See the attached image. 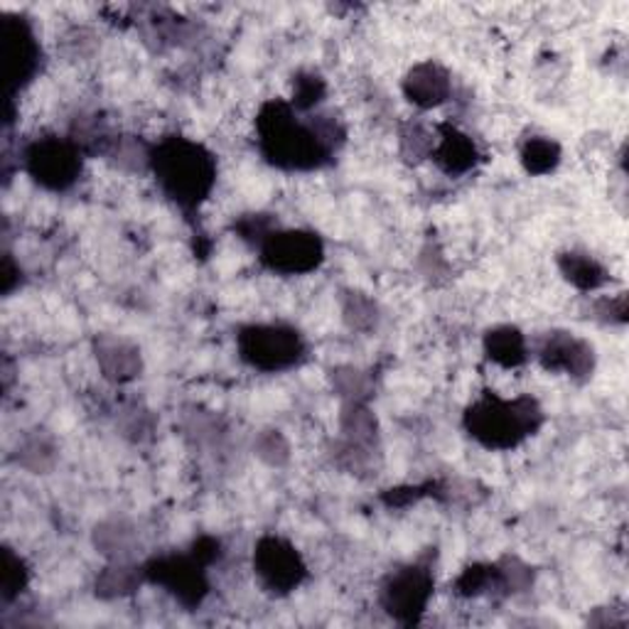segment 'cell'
Wrapping results in <instances>:
<instances>
[{
  "label": "cell",
  "instance_id": "cell-28",
  "mask_svg": "<svg viewBox=\"0 0 629 629\" xmlns=\"http://www.w3.org/2000/svg\"><path fill=\"white\" fill-rule=\"evenodd\" d=\"M254 452L268 468H285L288 460H291V442H288L281 430L266 428L256 433Z\"/></svg>",
  "mask_w": 629,
  "mask_h": 629
},
{
  "label": "cell",
  "instance_id": "cell-6",
  "mask_svg": "<svg viewBox=\"0 0 629 629\" xmlns=\"http://www.w3.org/2000/svg\"><path fill=\"white\" fill-rule=\"evenodd\" d=\"M85 153L71 138L45 136L27 143L23 150V170L40 188L49 192H67L77 184L81 175Z\"/></svg>",
  "mask_w": 629,
  "mask_h": 629
},
{
  "label": "cell",
  "instance_id": "cell-24",
  "mask_svg": "<svg viewBox=\"0 0 629 629\" xmlns=\"http://www.w3.org/2000/svg\"><path fill=\"white\" fill-rule=\"evenodd\" d=\"M30 583V571L23 555L15 553L10 546H3V561H0V600L5 605L15 603L25 593Z\"/></svg>",
  "mask_w": 629,
  "mask_h": 629
},
{
  "label": "cell",
  "instance_id": "cell-12",
  "mask_svg": "<svg viewBox=\"0 0 629 629\" xmlns=\"http://www.w3.org/2000/svg\"><path fill=\"white\" fill-rule=\"evenodd\" d=\"M94 357L101 377L111 384L123 386L143 374V355L136 342L119 335H99L94 339Z\"/></svg>",
  "mask_w": 629,
  "mask_h": 629
},
{
  "label": "cell",
  "instance_id": "cell-18",
  "mask_svg": "<svg viewBox=\"0 0 629 629\" xmlns=\"http://www.w3.org/2000/svg\"><path fill=\"white\" fill-rule=\"evenodd\" d=\"M15 460L20 468L33 474H45L53 470L57 462V442L53 433H47L45 428L27 430L18 442Z\"/></svg>",
  "mask_w": 629,
  "mask_h": 629
},
{
  "label": "cell",
  "instance_id": "cell-16",
  "mask_svg": "<svg viewBox=\"0 0 629 629\" xmlns=\"http://www.w3.org/2000/svg\"><path fill=\"white\" fill-rule=\"evenodd\" d=\"M559 271L565 281L583 293L600 291V288L610 283L607 268L595 256L583 251H563L559 256Z\"/></svg>",
  "mask_w": 629,
  "mask_h": 629
},
{
  "label": "cell",
  "instance_id": "cell-25",
  "mask_svg": "<svg viewBox=\"0 0 629 629\" xmlns=\"http://www.w3.org/2000/svg\"><path fill=\"white\" fill-rule=\"evenodd\" d=\"M333 389L335 394L345 401V404H367L374 394V384H371V377L362 369L355 367H337L333 369Z\"/></svg>",
  "mask_w": 629,
  "mask_h": 629
},
{
  "label": "cell",
  "instance_id": "cell-14",
  "mask_svg": "<svg viewBox=\"0 0 629 629\" xmlns=\"http://www.w3.org/2000/svg\"><path fill=\"white\" fill-rule=\"evenodd\" d=\"M430 158L450 178H460V175H468L478 165L480 150L468 133L450 126V123H442V126H438V141L433 143Z\"/></svg>",
  "mask_w": 629,
  "mask_h": 629
},
{
  "label": "cell",
  "instance_id": "cell-4",
  "mask_svg": "<svg viewBox=\"0 0 629 629\" xmlns=\"http://www.w3.org/2000/svg\"><path fill=\"white\" fill-rule=\"evenodd\" d=\"M236 349L244 364L263 374H278L297 367L305 359V339L291 325L259 323L246 325L236 335Z\"/></svg>",
  "mask_w": 629,
  "mask_h": 629
},
{
  "label": "cell",
  "instance_id": "cell-21",
  "mask_svg": "<svg viewBox=\"0 0 629 629\" xmlns=\"http://www.w3.org/2000/svg\"><path fill=\"white\" fill-rule=\"evenodd\" d=\"M94 546L109 561H133L131 555L136 549V531L126 521H106L97 526Z\"/></svg>",
  "mask_w": 629,
  "mask_h": 629
},
{
  "label": "cell",
  "instance_id": "cell-32",
  "mask_svg": "<svg viewBox=\"0 0 629 629\" xmlns=\"http://www.w3.org/2000/svg\"><path fill=\"white\" fill-rule=\"evenodd\" d=\"M433 143H436V138H430V133L423 131L418 123H411V126L401 133V146H404L406 156H414V160L430 156Z\"/></svg>",
  "mask_w": 629,
  "mask_h": 629
},
{
  "label": "cell",
  "instance_id": "cell-35",
  "mask_svg": "<svg viewBox=\"0 0 629 629\" xmlns=\"http://www.w3.org/2000/svg\"><path fill=\"white\" fill-rule=\"evenodd\" d=\"M0 288H3V295H10L15 291V288L20 285V281H23V273H20V266L13 261V256L5 254L3 256V268H0Z\"/></svg>",
  "mask_w": 629,
  "mask_h": 629
},
{
  "label": "cell",
  "instance_id": "cell-31",
  "mask_svg": "<svg viewBox=\"0 0 629 629\" xmlns=\"http://www.w3.org/2000/svg\"><path fill=\"white\" fill-rule=\"evenodd\" d=\"M121 418H128L131 423H123V433L126 436H131L133 440H146L150 438V433H153V416H150V411L148 408H143L141 404H133V406H126V408H121Z\"/></svg>",
  "mask_w": 629,
  "mask_h": 629
},
{
  "label": "cell",
  "instance_id": "cell-7",
  "mask_svg": "<svg viewBox=\"0 0 629 629\" xmlns=\"http://www.w3.org/2000/svg\"><path fill=\"white\" fill-rule=\"evenodd\" d=\"M146 583L162 587L184 610H198L210 595L207 565L188 553H160L143 563Z\"/></svg>",
  "mask_w": 629,
  "mask_h": 629
},
{
  "label": "cell",
  "instance_id": "cell-10",
  "mask_svg": "<svg viewBox=\"0 0 629 629\" xmlns=\"http://www.w3.org/2000/svg\"><path fill=\"white\" fill-rule=\"evenodd\" d=\"M0 49H3L8 99L13 101L18 91H23L37 77L40 61H43V49L27 18L5 15L0 20Z\"/></svg>",
  "mask_w": 629,
  "mask_h": 629
},
{
  "label": "cell",
  "instance_id": "cell-5",
  "mask_svg": "<svg viewBox=\"0 0 629 629\" xmlns=\"http://www.w3.org/2000/svg\"><path fill=\"white\" fill-rule=\"evenodd\" d=\"M433 587H436V581H433V569L428 563L416 561L398 565L381 583L379 605L398 625H418L423 613L428 610Z\"/></svg>",
  "mask_w": 629,
  "mask_h": 629
},
{
  "label": "cell",
  "instance_id": "cell-23",
  "mask_svg": "<svg viewBox=\"0 0 629 629\" xmlns=\"http://www.w3.org/2000/svg\"><path fill=\"white\" fill-rule=\"evenodd\" d=\"M456 593L460 597H482L502 593V577L497 563H472L458 575Z\"/></svg>",
  "mask_w": 629,
  "mask_h": 629
},
{
  "label": "cell",
  "instance_id": "cell-27",
  "mask_svg": "<svg viewBox=\"0 0 629 629\" xmlns=\"http://www.w3.org/2000/svg\"><path fill=\"white\" fill-rule=\"evenodd\" d=\"M327 97V81L317 75V71H297L293 79V97L291 106L297 113H311Z\"/></svg>",
  "mask_w": 629,
  "mask_h": 629
},
{
  "label": "cell",
  "instance_id": "cell-19",
  "mask_svg": "<svg viewBox=\"0 0 629 629\" xmlns=\"http://www.w3.org/2000/svg\"><path fill=\"white\" fill-rule=\"evenodd\" d=\"M339 430H342V442L367 450H379V423L367 404H342Z\"/></svg>",
  "mask_w": 629,
  "mask_h": 629
},
{
  "label": "cell",
  "instance_id": "cell-8",
  "mask_svg": "<svg viewBox=\"0 0 629 629\" xmlns=\"http://www.w3.org/2000/svg\"><path fill=\"white\" fill-rule=\"evenodd\" d=\"M261 266L278 276H305L325 261V244L315 232L276 229L259 246Z\"/></svg>",
  "mask_w": 629,
  "mask_h": 629
},
{
  "label": "cell",
  "instance_id": "cell-9",
  "mask_svg": "<svg viewBox=\"0 0 629 629\" xmlns=\"http://www.w3.org/2000/svg\"><path fill=\"white\" fill-rule=\"evenodd\" d=\"M254 573L273 595H291L307 581V565L301 551L283 536H261L254 546Z\"/></svg>",
  "mask_w": 629,
  "mask_h": 629
},
{
  "label": "cell",
  "instance_id": "cell-1",
  "mask_svg": "<svg viewBox=\"0 0 629 629\" xmlns=\"http://www.w3.org/2000/svg\"><path fill=\"white\" fill-rule=\"evenodd\" d=\"M259 150L268 165L285 172L325 168L345 143V126L329 113L303 121L291 101H266L256 119Z\"/></svg>",
  "mask_w": 629,
  "mask_h": 629
},
{
  "label": "cell",
  "instance_id": "cell-3",
  "mask_svg": "<svg viewBox=\"0 0 629 629\" xmlns=\"http://www.w3.org/2000/svg\"><path fill=\"white\" fill-rule=\"evenodd\" d=\"M543 408L531 396L502 398L482 394L465 411L468 436L487 450H514L543 426Z\"/></svg>",
  "mask_w": 629,
  "mask_h": 629
},
{
  "label": "cell",
  "instance_id": "cell-2",
  "mask_svg": "<svg viewBox=\"0 0 629 629\" xmlns=\"http://www.w3.org/2000/svg\"><path fill=\"white\" fill-rule=\"evenodd\" d=\"M150 172L156 175L165 198L180 210H200L216 184V158L202 143L168 136L153 143Z\"/></svg>",
  "mask_w": 629,
  "mask_h": 629
},
{
  "label": "cell",
  "instance_id": "cell-11",
  "mask_svg": "<svg viewBox=\"0 0 629 629\" xmlns=\"http://www.w3.org/2000/svg\"><path fill=\"white\" fill-rule=\"evenodd\" d=\"M539 362L546 371H555V374H565L573 381H587L595 371V347L587 339L577 337L573 333H563L555 329L543 337L539 347Z\"/></svg>",
  "mask_w": 629,
  "mask_h": 629
},
{
  "label": "cell",
  "instance_id": "cell-33",
  "mask_svg": "<svg viewBox=\"0 0 629 629\" xmlns=\"http://www.w3.org/2000/svg\"><path fill=\"white\" fill-rule=\"evenodd\" d=\"M595 317L603 319L605 325H625L627 323V297H603L595 303Z\"/></svg>",
  "mask_w": 629,
  "mask_h": 629
},
{
  "label": "cell",
  "instance_id": "cell-30",
  "mask_svg": "<svg viewBox=\"0 0 629 629\" xmlns=\"http://www.w3.org/2000/svg\"><path fill=\"white\" fill-rule=\"evenodd\" d=\"M276 229H278V224L273 222L271 214H244L234 222L236 236H239L242 242L256 246V249H259V246L266 242V236L273 234Z\"/></svg>",
  "mask_w": 629,
  "mask_h": 629
},
{
  "label": "cell",
  "instance_id": "cell-20",
  "mask_svg": "<svg viewBox=\"0 0 629 629\" xmlns=\"http://www.w3.org/2000/svg\"><path fill=\"white\" fill-rule=\"evenodd\" d=\"M339 311H342L345 325L349 329H355V333L369 335L374 333L381 323V311L374 297L362 291H355V288L342 291V297H339Z\"/></svg>",
  "mask_w": 629,
  "mask_h": 629
},
{
  "label": "cell",
  "instance_id": "cell-26",
  "mask_svg": "<svg viewBox=\"0 0 629 629\" xmlns=\"http://www.w3.org/2000/svg\"><path fill=\"white\" fill-rule=\"evenodd\" d=\"M150 150L153 146H143L133 136H116L111 143L106 158H111L119 168L128 172H150Z\"/></svg>",
  "mask_w": 629,
  "mask_h": 629
},
{
  "label": "cell",
  "instance_id": "cell-34",
  "mask_svg": "<svg viewBox=\"0 0 629 629\" xmlns=\"http://www.w3.org/2000/svg\"><path fill=\"white\" fill-rule=\"evenodd\" d=\"M190 551L194 559L202 561L210 569V565L222 559V541L214 539V536H200V539L192 541Z\"/></svg>",
  "mask_w": 629,
  "mask_h": 629
},
{
  "label": "cell",
  "instance_id": "cell-17",
  "mask_svg": "<svg viewBox=\"0 0 629 629\" xmlns=\"http://www.w3.org/2000/svg\"><path fill=\"white\" fill-rule=\"evenodd\" d=\"M143 583H146L143 565L133 561H109L106 569L97 575L94 593L101 600H119L136 593Z\"/></svg>",
  "mask_w": 629,
  "mask_h": 629
},
{
  "label": "cell",
  "instance_id": "cell-29",
  "mask_svg": "<svg viewBox=\"0 0 629 629\" xmlns=\"http://www.w3.org/2000/svg\"><path fill=\"white\" fill-rule=\"evenodd\" d=\"M497 565L502 577V595H517L533 585V569L517 559V555H507V559L497 561Z\"/></svg>",
  "mask_w": 629,
  "mask_h": 629
},
{
  "label": "cell",
  "instance_id": "cell-22",
  "mask_svg": "<svg viewBox=\"0 0 629 629\" xmlns=\"http://www.w3.org/2000/svg\"><path fill=\"white\" fill-rule=\"evenodd\" d=\"M561 146L553 138L546 136H531L524 141L519 160L524 165V170L536 178H543V175H551L561 165Z\"/></svg>",
  "mask_w": 629,
  "mask_h": 629
},
{
  "label": "cell",
  "instance_id": "cell-15",
  "mask_svg": "<svg viewBox=\"0 0 629 629\" xmlns=\"http://www.w3.org/2000/svg\"><path fill=\"white\" fill-rule=\"evenodd\" d=\"M484 355L490 362L499 364L502 369H519L529 359V345L519 327L514 325H499L487 329V335L482 339Z\"/></svg>",
  "mask_w": 629,
  "mask_h": 629
},
{
  "label": "cell",
  "instance_id": "cell-13",
  "mask_svg": "<svg viewBox=\"0 0 629 629\" xmlns=\"http://www.w3.org/2000/svg\"><path fill=\"white\" fill-rule=\"evenodd\" d=\"M404 97L423 111L442 106L452 97L450 71L433 59L418 61L406 71Z\"/></svg>",
  "mask_w": 629,
  "mask_h": 629
}]
</instances>
